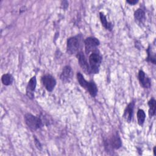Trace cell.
<instances>
[{"label": "cell", "instance_id": "obj_1", "mask_svg": "<svg viewBox=\"0 0 156 156\" xmlns=\"http://www.w3.org/2000/svg\"><path fill=\"white\" fill-rule=\"evenodd\" d=\"M80 46V38L79 35L70 37L67 40V52L69 54H77Z\"/></svg>", "mask_w": 156, "mask_h": 156}, {"label": "cell", "instance_id": "obj_2", "mask_svg": "<svg viewBox=\"0 0 156 156\" xmlns=\"http://www.w3.org/2000/svg\"><path fill=\"white\" fill-rule=\"evenodd\" d=\"M24 119L27 126L32 130H35L43 126L41 119L32 114L27 113L24 116Z\"/></svg>", "mask_w": 156, "mask_h": 156}, {"label": "cell", "instance_id": "obj_3", "mask_svg": "<svg viewBox=\"0 0 156 156\" xmlns=\"http://www.w3.org/2000/svg\"><path fill=\"white\" fill-rule=\"evenodd\" d=\"M89 65L90 67L91 73L96 74L99 72V66L101 65L102 58L96 52L91 53L89 56Z\"/></svg>", "mask_w": 156, "mask_h": 156}, {"label": "cell", "instance_id": "obj_4", "mask_svg": "<svg viewBox=\"0 0 156 156\" xmlns=\"http://www.w3.org/2000/svg\"><path fill=\"white\" fill-rule=\"evenodd\" d=\"M84 43L85 52L88 54L90 52L94 51L96 49V47L99 44V41L94 37H88L85 40Z\"/></svg>", "mask_w": 156, "mask_h": 156}, {"label": "cell", "instance_id": "obj_5", "mask_svg": "<svg viewBox=\"0 0 156 156\" xmlns=\"http://www.w3.org/2000/svg\"><path fill=\"white\" fill-rule=\"evenodd\" d=\"M42 82L45 88L49 91H52L56 85L55 79L51 75L44 76L42 77Z\"/></svg>", "mask_w": 156, "mask_h": 156}, {"label": "cell", "instance_id": "obj_6", "mask_svg": "<svg viewBox=\"0 0 156 156\" xmlns=\"http://www.w3.org/2000/svg\"><path fill=\"white\" fill-rule=\"evenodd\" d=\"M77 58L79 65L82 68L83 72L86 74H91L90 65L88 63L87 59L82 52H79L77 53Z\"/></svg>", "mask_w": 156, "mask_h": 156}, {"label": "cell", "instance_id": "obj_7", "mask_svg": "<svg viewBox=\"0 0 156 156\" xmlns=\"http://www.w3.org/2000/svg\"><path fill=\"white\" fill-rule=\"evenodd\" d=\"M73 76V71L72 69L69 66H66L63 68L62 73L60 75V79L64 83L69 82Z\"/></svg>", "mask_w": 156, "mask_h": 156}, {"label": "cell", "instance_id": "obj_8", "mask_svg": "<svg viewBox=\"0 0 156 156\" xmlns=\"http://www.w3.org/2000/svg\"><path fill=\"white\" fill-rule=\"evenodd\" d=\"M108 144L111 147L114 149H119L122 146L121 140L120 139L119 136L117 133L113 135L110 139L108 140Z\"/></svg>", "mask_w": 156, "mask_h": 156}, {"label": "cell", "instance_id": "obj_9", "mask_svg": "<svg viewBox=\"0 0 156 156\" xmlns=\"http://www.w3.org/2000/svg\"><path fill=\"white\" fill-rule=\"evenodd\" d=\"M135 102L134 101H132L130 102L128 105L126 107L124 113V118L126 121L130 122L132 119L133 116V108H134Z\"/></svg>", "mask_w": 156, "mask_h": 156}, {"label": "cell", "instance_id": "obj_10", "mask_svg": "<svg viewBox=\"0 0 156 156\" xmlns=\"http://www.w3.org/2000/svg\"><path fill=\"white\" fill-rule=\"evenodd\" d=\"M138 79L140 82V84L146 88H149L151 87V81L150 79L147 77L142 70H140L138 73Z\"/></svg>", "mask_w": 156, "mask_h": 156}, {"label": "cell", "instance_id": "obj_11", "mask_svg": "<svg viewBox=\"0 0 156 156\" xmlns=\"http://www.w3.org/2000/svg\"><path fill=\"white\" fill-rule=\"evenodd\" d=\"M37 84V80L35 76L32 77L29 81L27 87V94L30 98H34L33 92L35 89Z\"/></svg>", "mask_w": 156, "mask_h": 156}, {"label": "cell", "instance_id": "obj_12", "mask_svg": "<svg viewBox=\"0 0 156 156\" xmlns=\"http://www.w3.org/2000/svg\"><path fill=\"white\" fill-rule=\"evenodd\" d=\"M86 90L89 92V93L93 97H95L98 93V88L95 83L93 81L88 82Z\"/></svg>", "mask_w": 156, "mask_h": 156}, {"label": "cell", "instance_id": "obj_13", "mask_svg": "<svg viewBox=\"0 0 156 156\" xmlns=\"http://www.w3.org/2000/svg\"><path fill=\"white\" fill-rule=\"evenodd\" d=\"M148 105L149 107V115L150 118L153 116L155 113V110H156V101L154 99L152 98L150 99V101L148 102Z\"/></svg>", "mask_w": 156, "mask_h": 156}, {"label": "cell", "instance_id": "obj_14", "mask_svg": "<svg viewBox=\"0 0 156 156\" xmlns=\"http://www.w3.org/2000/svg\"><path fill=\"white\" fill-rule=\"evenodd\" d=\"M134 16L136 20L140 22H143L145 20V13L142 9H139L135 12Z\"/></svg>", "mask_w": 156, "mask_h": 156}, {"label": "cell", "instance_id": "obj_15", "mask_svg": "<svg viewBox=\"0 0 156 156\" xmlns=\"http://www.w3.org/2000/svg\"><path fill=\"white\" fill-rule=\"evenodd\" d=\"M1 80L4 85H11L12 83L13 82V79L11 74H5L2 75V76L1 77Z\"/></svg>", "mask_w": 156, "mask_h": 156}, {"label": "cell", "instance_id": "obj_16", "mask_svg": "<svg viewBox=\"0 0 156 156\" xmlns=\"http://www.w3.org/2000/svg\"><path fill=\"white\" fill-rule=\"evenodd\" d=\"M100 19H101V21L102 23V26L107 29H108V30H112V24L109 22H108L107 21V18L105 16V15L102 13H100Z\"/></svg>", "mask_w": 156, "mask_h": 156}, {"label": "cell", "instance_id": "obj_17", "mask_svg": "<svg viewBox=\"0 0 156 156\" xmlns=\"http://www.w3.org/2000/svg\"><path fill=\"white\" fill-rule=\"evenodd\" d=\"M145 118H146V115L144 112L141 109L138 110L137 112V119H138V122L139 125L141 126L143 124L145 120Z\"/></svg>", "mask_w": 156, "mask_h": 156}, {"label": "cell", "instance_id": "obj_18", "mask_svg": "<svg viewBox=\"0 0 156 156\" xmlns=\"http://www.w3.org/2000/svg\"><path fill=\"white\" fill-rule=\"evenodd\" d=\"M77 80H78V82H79L80 85L81 87H82L83 88H84L86 89L88 82H87V81L84 79L83 75H82L80 73H77Z\"/></svg>", "mask_w": 156, "mask_h": 156}, {"label": "cell", "instance_id": "obj_19", "mask_svg": "<svg viewBox=\"0 0 156 156\" xmlns=\"http://www.w3.org/2000/svg\"><path fill=\"white\" fill-rule=\"evenodd\" d=\"M127 3H129V4H130V5H135V4H136L137 2H138V1H136V0H132V1H127Z\"/></svg>", "mask_w": 156, "mask_h": 156}, {"label": "cell", "instance_id": "obj_20", "mask_svg": "<svg viewBox=\"0 0 156 156\" xmlns=\"http://www.w3.org/2000/svg\"><path fill=\"white\" fill-rule=\"evenodd\" d=\"M35 144H36V146L38 148V149H40L41 148V144H40V142L38 141V140L36 138H35Z\"/></svg>", "mask_w": 156, "mask_h": 156}, {"label": "cell", "instance_id": "obj_21", "mask_svg": "<svg viewBox=\"0 0 156 156\" xmlns=\"http://www.w3.org/2000/svg\"><path fill=\"white\" fill-rule=\"evenodd\" d=\"M153 151H154V155H156V151H155V147H154V150H153Z\"/></svg>", "mask_w": 156, "mask_h": 156}]
</instances>
